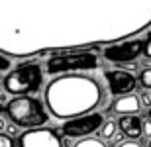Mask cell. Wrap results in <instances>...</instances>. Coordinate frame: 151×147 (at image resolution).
<instances>
[{
	"label": "cell",
	"instance_id": "1",
	"mask_svg": "<svg viewBox=\"0 0 151 147\" xmlns=\"http://www.w3.org/2000/svg\"><path fill=\"white\" fill-rule=\"evenodd\" d=\"M104 100L100 82L88 75H63L45 88V104L57 120H75L92 114Z\"/></svg>",
	"mask_w": 151,
	"mask_h": 147
},
{
	"label": "cell",
	"instance_id": "2",
	"mask_svg": "<svg viewBox=\"0 0 151 147\" xmlns=\"http://www.w3.org/2000/svg\"><path fill=\"white\" fill-rule=\"evenodd\" d=\"M2 112L6 118L12 120V124L18 128H43L49 120V114L45 110V104L34 96H14L10 102H6Z\"/></svg>",
	"mask_w": 151,
	"mask_h": 147
},
{
	"label": "cell",
	"instance_id": "3",
	"mask_svg": "<svg viewBox=\"0 0 151 147\" xmlns=\"http://www.w3.org/2000/svg\"><path fill=\"white\" fill-rule=\"evenodd\" d=\"M41 82H43V69L39 63H22L2 79L4 92L12 96H29L39 90Z\"/></svg>",
	"mask_w": 151,
	"mask_h": 147
},
{
	"label": "cell",
	"instance_id": "4",
	"mask_svg": "<svg viewBox=\"0 0 151 147\" xmlns=\"http://www.w3.org/2000/svg\"><path fill=\"white\" fill-rule=\"evenodd\" d=\"M98 65V57L92 51L59 53L47 61V75H67L73 71H92Z\"/></svg>",
	"mask_w": 151,
	"mask_h": 147
},
{
	"label": "cell",
	"instance_id": "5",
	"mask_svg": "<svg viewBox=\"0 0 151 147\" xmlns=\"http://www.w3.org/2000/svg\"><path fill=\"white\" fill-rule=\"evenodd\" d=\"M102 125H104V116L98 112H92L65 122L61 128V133L69 139H84V137H90L94 131H100Z\"/></svg>",
	"mask_w": 151,
	"mask_h": 147
},
{
	"label": "cell",
	"instance_id": "6",
	"mask_svg": "<svg viewBox=\"0 0 151 147\" xmlns=\"http://www.w3.org/2000/svg\"><path fill=\"white\" fill-rule=\"evenodd\" d=\"M145 53V39H134V41H126V43H118L112 45L104 51L106 61L110 63H132L135 61L139 55Z\"/></svg>",
	"mask_w": 151,
	"mask_h": 147
},
{
	"label": "cell",
	"instance_id": "7",
	"mask_svg": "<svg viewBox=\"0 0 151 147\" xmlns=\"http://www.w3.org/2000/svg\"><path fill=\"white\" fill-rule=\"evenodd\" d=\"M20 147H63V141L55 130L35 128L20 136Z\"/></svg>",
	"mask_w": 151,
	"mask_h": 147
},
{
	"label": "cell",
	"instance_id": "8",
	"mask_svg": "<svg viewBox=\"0 0 151 147\" xmlns=\"http://www.w3.org/2000/svg\"><path fill=\"white\" fill-rule=\"evenodd\" d=\"M104 79L108 82V88L112 94L116 96H126V94H132L137 86V80L129 71H106L104 73Z\"/></svg>",
	"mask_w": 151,
	"mask_h": 147
},
{
	"label": "cell",
	"instance_id": "9",
	"mask_svg": "<svg viewBox=\"0 0 151 147\" xmlns=\"http://www.w3.org/2000/svg\"><path fill=\"white\" fill-rule=\"evenodd\" d=\"M141 100L135 94H126V96H118L110 106V112L114 116H135L141 110Z\"/></svg>",
	"mask_w": 151,
	"mask_h": 147
},
{
	"label": "cell",
	"instance_id": "10",
	"mask_svg": "<svg viewBox=\"0 0 151 147\" xmlns=\"http://www.w3.org/2000/svg\"><path fill=\"white\" fill-rule=\"evenodd\" d=\"M143 122L145 120H141L137 114L135 116H120L118 118V130L126 136V139L137 141L143 136Z\"/></svg>",
	"mask_w": 151,
	"mask_h": 147
},
{
	"label": "cell",
	"instance_id": "11",
	"mask_svg": "<svg viewBox=\"0 0 151 147\" xmlns=\"http://www.w3.org/2000/svg\"><path fill=\"white\" fill-rule=\"evenodd\" d=\"M116 130H118V124H114V122H104V125H102L100 130V139H104V141H112L114 137H116Z\"/></svg>",
	"mask_w": 151,
	"mask_h": 147
},
{
	"label": "cell",
	"instance_id": "12",
	"mask_svg": "<svg viewBox=\"0 0 151 147\" xmlns=\"http://www.w3.org/2000/svg\"><path fill=\"white\" fill-rule=\"evenodd\" d=\"M73 147H106V141L98 137H84V139H77Z\"/></svg>",
	"mask_w": 151,
	"mask_h": 147
},
{
	"label": "cell",
	"instance_id": "13",
	"mask_svg": "<svg viewBox=\"0 0 151 147\" xmlns=\"http://www.w3.org/2000/svg\"><path fill=\"white\" fill-rule=\"evenodd\" d=\"M139 82H141V86H143V88H149V90H151V69H145V71H141Z\"/></svg>",
	"mask_w": 151,
	"mask_h": 147
},
{
	"label": "cell",
	"instance_id": "14",
	"mask_svg": "<svg viewBox=\"0 0 151 147\" xmlns=\"http://www.w3.org/2000/svg\"><path fill=\"white\" fill-rule=\"evenodd\" d=\"M0 147H14V141L8 133H0Z\"/></svg>",
	"mask_w": 151,
	"mask_h": 147
},
{
	"label": "cell",
	"instance_id": "15",
	"mask_svg": "<svg viewBox=\"0 0 151 147\" xmlns=\"http://www.w3.org/2000/svg\"><path fill=\"white\" fill-rule=\"evenodd\" d=\"M139 100H141V104H143L145 108H149V110H151V94H147V92H143V94L139 96Z\"/></svg>",
	"mask_w": 151,
	"mask_h": 147
},
{
	"label": "cell",
	"instance_id": "16",
	"mask_svg": "<svg viewBox=\"0 0 151 147\" xmlns=\"http://www.w3.org/2000/svg\"><path fill=\"white\" fill-rule=\"evenodd\" d=\"M118 147H141L137 141H134V139H124V141L118 143Z\"/></svg>",
	"mask_w": 151,
	"mask_h": 147
},
{
	"label": "cell",
	"instance_id": "17",
	"mask_svg": "<svg viewBox=\"0 0 151 147\" xmlns=\"http://www.w3.org/2000/svg\"><path fill=\"white\" fill-rule=\"evenodd\" d=\"M143 57L151 59V34L147 35V39H145V53H143Z\"/></svg>",
	"mask_w": 151,
	"mask_h": 147
},
{
	"label": "cell",
	"instance_id": "18",
	"mask_svg": "<svg viewBox=\"0 0 151 147\" xmlns=\"http://www.w3.org/2000/svg\"><path fill=\"white\" fill-rule=\"evenodd\" d=\"M143 136L151 139V120H149V118H147L145 122H143Z\"/></svg>",
	"mask_w": 151,
	"mask_h": 147
},
{
	"label": "cell",
	"instance_id": "19",
	"mask_svg": "<svg viewBox=\"0 0 151 147\" xmlns=\"http://www.w3.org/2000/svg\"><path fill=\"white\" fill-rule=\"evenodd\" d=\"M4 133H8V136H10V137H14V136H16V133H18V125H14V124H12V125H8V128H6V131H4Z\"/></svg>",
	"mask_w": 151,
	"mask_h": 147
},
{
	"label": "cell",
	"instance_id": "20",
	"mask_svg": "<svg viewBox=\"0 0 151 147\" xmlns=\"http://www.w3.org/2000/svg\"><path fill=\"white\" fill-rule=\"evenodd\" d=\"M8 67H10V61H8V59L2 55V71H8Z\"/></svg>",
	"mask_w": 151,
	"mask_h": 147
},
{
	"label": "cell",
	"instance_id": "21",
	"mask_svg": "<svg viewBox=\"0 0 151 147\" xmlns=\"http://www.w3.org/2000/svg\"><path fill=\"white\" fill-rule=\"evenodd\" d=\"M143 67H145V69H151V59H145V61H143Z\"/></svg>",
	"mask_w": 151,
	"mask_h": 147
},
{
	"label": "cell",
	"instance_id": "22",
	"mask_svg": "<svg viewBox=\"0 0 151 147\" xmlns=\"http://www.w3.org/2000/svg\"><path fill=\"white\" fill-rule=\"evenodd\" d=\"M149 120H151V110H149Z\"/></svg>",
	"mask_w": 151,
	"mask_h": 147
},
{
	"label": "cell",
	"instance_id": "23",
	"mask_svg": "<svg viewBox=\"0 0 151 147\" xmlns=\"http://www.w3.org/2000/svg\"><path fill=\"white\" fill-rule=\"evenodd\" d=\"M149 147H151V139H149Z\"/></svg>",
	"mask_w": 151,
	"mask_h": 147
},
{
	"label": "cell",
	"instance_id": "24",
	"mask_svg": "<svg viewBox=\"0 0 151 147\" xmlns=\"http://www.w3.org/2000/svg\"><path fill=\"white\" fill-rule=\"evenodd\" d=\"M149 94H151V92H149Z\"/></svg>",
	"mask_w": 151,
	"mask_h": 147
}]
</instances>
